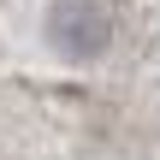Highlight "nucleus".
<instances>
[{
    "label": "nucleus",
    "mask_w": 160,
    "mask_h": 160,
    "mask_svg": "<svg viewBox=\"0 0 160 160\" xmlns=\"http://www.w3.org/2000/svg\"><path fill=\"white\" fill-rule=\"evenodd\" d=\"M48 36L65 53H101V42L113 36V6L107 0H59L48 18Z\"/></svg>",
    "instance_id": "f257e3e1"
}]
</instances>
